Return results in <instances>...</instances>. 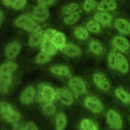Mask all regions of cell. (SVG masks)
I'll return each mask as SVG.
<instances>
[{
    "label": "cell",
    "mask_w": 130,
    "mask_h": 130,
    "mask_svg": "<svg viewBox=\"0 0 130 130\" xmlns=\"http://www.w3.org/2000/svg\"><path fill=\"white\" fill-rule=\"evenodd\" d=\"M0 111L2 117L13 125L18 123L20 119V113L15 111L10 104L5 101L1 102Z\"/></svg>",
    "instance_id": "cell-1"
},
{
    "label": "cell",
    "mask_w": 130,
    "mask_h": 130,
    "mask_svg": "<svg viewBox=\"0 0 130 130\" xmlns=\"http://www.w3.org/2000/svg\"><path fill=\"white\" fill-rule=\"evenodd\" d=\"M16 25L31 33L41 29V27L31 16L27 15H21L15 20Z\"/></svg>",
    "instance_id": "cell-2"
},
{
    "label": "cell",
    "mask_w": 130,
    "mask_h": 130,
    "mask_svg": "<svg viewBox=\"0 0 130 130\" xmlns=\"http://www.w3.org/2000/svg\"><path fill=\"white\" fill-rule=\"evenodd\" d=\"M56 98V92L52 87L42 83L38 88L37 99L39 102L45 103L53 102Z\"/></svg>",
    "instance_id": "cell-3"
},
{
    "label": "cell",
    "mask_w": 130,
    "mask_h": 130,
    "mask_svg": "<svg viewBox=\"0 0 130 130\" xmlns=\"http://www.w3.org/2000/svg\"><path fill=\"white\" fill-rule=\"evenodd\" d=\"M69 87L76 97L84 94L86 90V84L83 80L79 76L71 77L68 83Z\"/></svg>",
    "instance_id": "cell-4"
},
{
    "label": "cell",
    "mask_w": 130,
    "mask_h": 130,
    "mask_svg": "<svg viewBox=\"0 0 130 130\" xmlns=\"http://www.w3.org/2000/svg\"><path fill=\"white\" fill-rule=\"evenodd\" d=\"M107 121L109 125L114 129L120 130L122 128V120L120 115L115 110H110L106 114Z\"/></svg>",
    "instance_id": "cell-5"
},
{
    "label": "cell",
    "mask_w": 130,
    "mask_h": 130,
    "mask_svg": "<svg viewBox=\"0 0 130 130\" xmlns=\"http://www.w3.org/2000/svg\"><path fill=\"white\" fill-rule=\"evenodd\" d=\"M85 107L94 113H99L103 111L104 106L102 102L96 97L88 96L84 100Z\"/></svg>",
    "instance_id": "cell-6"
},
{
    "label": "cell",
    "mask_w": 130,
    "mask_h": 130,
    "mask_svg": "<svg viewBox=\"0 0 130 130\" xmlns=\"http://www.w3.org/2000/svg\"><path fill=\"white\" fill-rule=\"evenodd\" d=\"M56 98L62 103L70 106L74 102L73 92L67 88H58L56 90Z\"/></svg>",
    "instance_id": "cell-7"
},
{
    "label": "cell",
    "mask_w": 130,
    "mask_h": 130,
    "mask_svg": "<svg viewBox=\"0 0 130 130\" xmlns=\"http://www.w3.org/2000/svg\"><path fill=\"white\" fill-rule=\"evenodd\" d=\"M31 16L36 21L43 22L49 17V12L47 7L39 5L33 9Z\"/></svg>",
    "instance_id": "cell-8"
},
{
    "label": "cell",
    "mask_w": 130,
    "mask_h": 130,
    "mask_svg": "<svg viewBox=\"0 0 130 130\" xmlns=\"http://www.w3.org/2000/svg\"><path fill=\"white\" fill-rule=\"evenodd\" d=\"M41 51L51 57L57 52L59 49L54 43L50 39L44 38L43 40L40 45Z\"/></svg>",
    "instance_id": "cell-9"
},
{
    "label": "cell",
    "mask_w": 130,
    "mask_h": 130,
    "mask_svg": "<svg viewBox=\"0 0 130 130\" xmlns=\"http://www.w3.org/2000/svg\"><path fill=\"white\" fill-rule=\"evenodd\" d=\"M60 50L66 56L70 57H78L82 53L80 48L72 43H66Z\"/></svg>",
    "instance_id": "cell-10"
},
{
    "label": "cell",
    "mask_w": 130,
    "mask_h": 130,
    "mask_svg": "<svg viewBox=\"0 0 130 130\" xmlns=\"http://www.w3.org/2000/svg\"><path fill=\"white\" fill-rule=\"evenodd\" d=\"M92 79L96 86L101 90L105 91L109 90L110 88V83L108 79L103 74L95 73L93 74Z\"/></svg>",
    "instance_id": "cell-11"
},
{
    "label": "cell",
    "mask_w": 130,
    "mask_h": 130,
    "mask_svg": "<svg viewBox=\"0 0 130 130\" xmlns=\"http://www.w3.org/2000/svg\"><path fill=\"white\" fill-rule=\"evenodd\" d=\"M21 45L17 41H14L9 43L5 49V55L9 59H14L19 53Z\"/></svg>",
    "instance_id": "cell-12"
},
{
    "label": "cell",
    "mask_w": 130,
    "mask_h": 130,
    "mask_svg": "<svg viewBox=\"0 0 130 130\" xmlns=\"http://www.w3.org/2000/svg\"><path fill=\"white\" fill-rule=\"evenodd\" d=\"M112 43L115 48L122 53L126 51L129 48V43L128 40L122 36H115L113 39Z\"/></svg>",
    "instance_id": "cell-13"
},
{
    "label": "cell",
    "mask_w": 130,
    "mask_h": 130,
    "mask_svg": "<svg viewBox=\"0 0 130 130\" xmlns=\"http://www.w3.org/2000/svg\"><path fill=\"white\" fill-rule=\"evenodd\" d=\"M36 90L31 86L25 88L20 96V100L23 104L28 105L31 103L36 96Z\"/></svg>",
    "instance_id": "cell-14"
},
{
    "label": "cell",
    "mask_w": 130,
    "mask_h": 130,
    "mask_svg": "<svg viewBox=\"0 0 130 130\" xmlns=\"http://www.w3.org/2000/svg\"><path fill=\"white\" fill-rule=\"evenodd\" d=\"M43 39V31L42 30L32 32L31 33L28 39V45L30 47H37L40 45Z\"/></svg>",
    "instance_id": "cell-15"
},
{
    "label": "cell",
    "mask_w": 130,
    "mask_h": 130,
    "mask_svg": "<svg viewBox=\"0 0 130 130\" xmlns=\"http://www.w3.org/2000/svg\"><path fill=\"white\" fill-rule=\"evenodd\" d=\"M94 19L105 27L110 26L112 20V17L109 13L103 11L96 13L94 15Z\"/></svg>",
    "instance_id": "cell-16"
},
{
    "label": "cell",
    "mask_w": 130,
    "mask_h": 130,
    "mask_svg": "<svg viewBox=\"0 0 130 130\" xmlns=\"http://www.w3.org/2000/svg\"><path fill=\"white\" fill-rule=\"evenodd\" d=\"M115 28L121 34L127 35L130 33V23L123 18L117 19L114 23Z\"/></svg>",
    "instance_id": "cell-17"
},
{
    "label": "cell",
    "mask_w": 130,
    "mask_h": 130,
    "mask_svg": "<svg viewBox=\"0 0 130 130\" xmlns=\"http://www.w3.org/2000/svg\"><path fill=\"white\" fill-rule=\"evenodd\" d=\"M117 63L116 68L120 72L126 73L129 70V64L126 58L121 53H117Z\"/></svg>",
    "instance_id": "cell-18"
},
{
    "label": "cell",
    "mask_w": 130,
    "mask_h": 130,
    "mask_svg": "<svg viewBox=\"0 0 130 130\" xmlns=\"http://www.w3.org/2000/svg\"><path fill=\"white\" fill-rule=\"evenodd\" d=\"M117 7L115 0H102L98 5L97 9L100 11L107 12L114 10Z\"/></svg>",
    "instance_id": "cell-19"
},
{
    "label": "cell",
    "mask_w": 130,
    "mask_h": 130,
    "mask_svg": "<svg viewBox=\"0 0 130 130\" xmlns=\"http://www.w3.org/2000/svg\"><path fill=\"white\" fill-rule=\"evenodd\" d=\"M51 40H52L59 50H60L67 43L65 35L63 33L57 30L55 32Z\"/></svg>",
    "instance_id": "cell-20"
},
{
    "label": "cell",
    "mask_w": 130,
    "mask_h": 130,
    "mask_svg": "<svg viewBox=\"0 0 130 130\" xmlns=\"http://www.w3.org/2000/svg\"><path fill=\"white\" fill-rule=\"evenodd\" d=\"M116 96L123 103L126 104L130 102V93L122 87H119L115 89Z\"/></svg>",
    "instance_id": "cell-21"
},
{
    "label": "cell",
    "mask_w": 130,
    "mask_h": 130,
    "mask_svg": "<svg viewBox=\"0 0 130 130\" xmlns=\"http://www.w3.org/2000/svg\"><path fill=\"white\" fill-rule=\"evenodd\" d=\"M51 73L61 76H66L70 74L69 68L66 65H56L52 67L50 69Z\"/></svg>",
    "instance_id": "cell-22"
},
{
    "label": "cell",
    "mask_w": 130,
    "mask_h": 130,
    "mask_svg": "<svg viewBox=\"0 0 130 130\" xmlns=\"http://www.w3.org/2000/svg\"><path fill=\"white\" fill-rule=\"evenodd\" d=\"M89 51L95 55H100L103 53V47L102 43L97 40H91L88 44Z\"/></svg>",
    "instance_id": "cell-23"
},
{
    "label": "cell",
    "mask_w": 130,
    "mask_h": 130,
    "mask_svg": "<svg viewBox=\"0 0 130 130\" xmlns=\"http://www.w3.org/2000/svg\"><path fill=\"white\" fill-rule=\"evenodd\" d=\"M67 123V118L63 113H58L55 117V126L56 130H64Z\"/></svg>",
    "instance_id": "cell-24"
},
{
    "label": "cell",
    "mask_w": 130,
    "mask_h": 130,
    "mask_svg": "<svg viewBox=\"0 0 130 130\" xmlns=\"http://www.w3.org/2000/svg\"><path fill=\"white\" fill-rule=\"evenodd\" d=\"M74 35L76 37L80 40H85L89 36L88 31L82 26H77L74 29Z\"/></svg>",
    "instance_id": "cell-25"
},
{
    "label": "cell",
    "mask_w": 130,
    "mask_h": 130,
    "mask_svg": "<svg viewBox=\"0 0 130 130\" xmlns=\"http://www.w3.org/2000/svg\"><path fill=\"white\" fill-rule=\"evenodd\" d=\"M42 110L45 115L50 116L55 114L56 109L52 102H48L44 103L42 106Z\"/></svg>",
    "instance_id": "cell-26"
},
{
    "label": "cell",
    "mask_w": 130,
    "mask_h": 130,
    "mask_svg": "<svg viewBox=\"0 0 130 130\" xmlns=\"http://www.w3.org/2000/svg\"><path fill=\"white\" fill-rule=\"evenodd\" d=\"M17 68L16 63L8 62L3 64L0 67V73H12Z\"/></svg>",
    "instance_id": "cell-27"
},
{
    "label": "cell",
    "mask_w": 130,
    "mask_h": 130,
    "mask_svg": "<svg viewBox=\"0 0 130 130\" xmlns=\"http://www.w3.org/2000/svg\"><path fill=\"white\" fill-rule=\"evenodd\" d=\"M81 130H98V127L95 123L90 119H83L80 124Z\"/></svg>",
    "instance_id": "cell-28"
},
{
    "label": "cell",
    "mask_w": 130,
    "mask_h": 130,
    "mask_svg": "<svg viewBox=\"0 0 130 130\" xmlns=\"http://www.w3.org/2000/svg\"><path fill=\"white\" fill-rule=\"evenodd\" d=\"M81 17V11H78L74 13L68 15L63 18V22L68 25L75 23Z\"/></svg>",
    "instance_id": "cell-29"
},
{
    "label": "cell",
    "mask_w": 130,
    "mask_h": 130,
    "mask_svg": "<svg viewBox=\"0 0 130 130\" xmlns=\"http://www.w3.org/2000/svg\"><path fill=\"white\" fill-rule=\"evenodd\" d=\"M86 29L91 33H98L101 30V24L94 19L87 22Z\"/></svg>",
    "instance_id": "cell-30"
},
{
    "label": "cell",
    "mask_w": 130,
    "mask_h": 130,
    "mask_svg": "<svg viewBox=\"0 0 130 130\" xmlns=\"http://www.w3.org/2000/svg\"><path fill=\"white\" fill-rule=\"evenodd\" d=\"M79 6L76 3H72L64 6L62 9V13L65 15H68L78 11Z\"/></svg>",
    "instance_id": "cell-31"
},
{
    "label": "cell",
    "mask_w": 130,
    "mask_h": 130,
    "mask_svg": "<svg viewBox=\"0 0 130 130\" xmlns=\"http://www.w3.org/2000/svg\"><path fill=\"white\" fill-rule=\"evenodd\" d=\"M13 81L12 73H0V84L10 86Z\"/></svg>",
    "instance_id": "cell-32"
},
{
    "label": "cell",
    "mask_w": 130,
    "mask_h": 130,
    "mask_svg": "<svg viewBox=\"0 0 130 130\" xmlns=\"http://www.w3.org/2000/svg\"><path fill=\"white\" fill-rule=\"evenodd\" d=\"M51 57L48 55L44 53L42 51H40L36 56L35 58V61L39 64H44L50 61Z\"/></svg>",
    "instance_id": "cell-33"
},
{
    "label": "cell",
    "mask_w": 130,
    "mask_h": 130,
    "mask_svg": "<svg viewBox=\"0 0 130 130\" xmlns=\"http://www.w3.org/2000/svg\"><path fill=\"white\" fill-rule=\"evenodd\" d=\"M108 63L110 68L115 69L117 67V54L114 51H111L108 56Z\"/></svg>",
    "instance_id": "cell-34"
},
{
    "label": "cell",
    "mask_w": 130,
    "mask_h": 130,
    "mask_svg": "<svg viewBox=\"0 0 130 130\" xmlns=\"http://www.w3.org/2000/svg\"><path fill=\"white\" fill-rule=\"evenodd\" d=\"M96 6L95 0H85L83 4V8L84 11L89 12L93 10Z\"/></svg>",
    "instance_id": "cell-35"
},
{
    "label": "cell",
    "mask_w": 130,
    "mask_h": 130,
    "mask_svg": "<svg viewBox=\"0 0 130 130\" xmlns=\"http://www.w3.org/2000/svg\"><path fill=\"white\" fill-rule=\"evenodd\" d=\"M26 0H14L11 7L17 10H20L26 5Z\"/></svg>",
    "instance_id": "cell-36"
},
{
    "label": "cell",
    "mask_w": 130,
    "mask_h": 130,
    "mask_svg": "<svg viewBox=\"0 0 130 130\" xmlns=\"http://www.w3.org/2000/svg\"><path fill=\"white\" fill-rule=\"evenodd\" d=\"M24 130H38V129L34 122H29L24 125Z\"/></svg>",
    "instance_id": "cell-37"
},
{
    "label": "cell",
    "mask_w": 130,
    "mask_h": 130,
    "mask_svg": "<svg viewBox=\"0 0 130 130\" xmlns=\"http://www.w3.org/2000/svg\"><path fill=\"white\" fill-rule=\"evenodd\" d=\"M55 1V0H38V2L39 5L45 7L53 4Z\"/></svg>",
    "instance_id": "cell-38"
},
{
    "label": "cell",
    "mask_w": 130,
    "mask_h": 130,
    "mask_svg": "<svg viewBox=\"0 0 130 130\" xmlns=\"http://www.w3.org/2000/svg\"><path fill=\"white\" fill-rule=\"evenodd\" d=\"M0 91L2 94H7L9 92V86L3 84H0Z\"/></svg>",
    "instance_id": "cell-39"
},
{
    "label": "cell",
    "mask_w": 130,
    "mask_h": 130,
    "mask_svg": "<svg viewBox=\"0 0 130 130\" xmlns=\"http://www.w3.org/2000/svg\"><path fill=\"white\" fill-rule=\"evenodd\" d=\"M13 126V130H24V125L21 123L18 122Z\"/></svg>",
    "instance_id": "cell-40"
},
{
    "label": "cell",
    "mask_w": 130,
    "mask_h": 130,
    "mask_svg": "<svg viewBox=\"0 0 130 130\" xmlns=\"http://www.w3.org/2000/svg\"><path fill=\"white\" fill-rule=\"evenodd\" d=\"M14 0H2L3 4L7 7H11Z\"/></svg>",
    "instance_id": "cell-41"
},
{
    "label": "cell",
    "mask_w": 130,
    "mask_h": 130,
    "mask_svg": "<svg viewBox=\"0 0 130 130\" xmlns=\"http://www.w3.org/2000/svg\"><path fill=\"white\" fill-rule=\"evenodd\" d=\"M3 18H4V13L1 11V13H0V22H1V24H2V22H3Z\"/></svg>",
    "instance_id": "cell-42"
},
{
    "label": "cell",
    "mask_w": 130,
    "mask_h": 130,
    "mask_svg": "<svg viewBox=\"0 0 130 130\" xmlns=\"http://www.w3.org/2000/svg\"><path fill=\"white\" fill-rule=\"evenodd\" d=\"M3 130H5V129H3Z\"/></svg>",
    "instance_id": "cell-43"
}]
</instances>
